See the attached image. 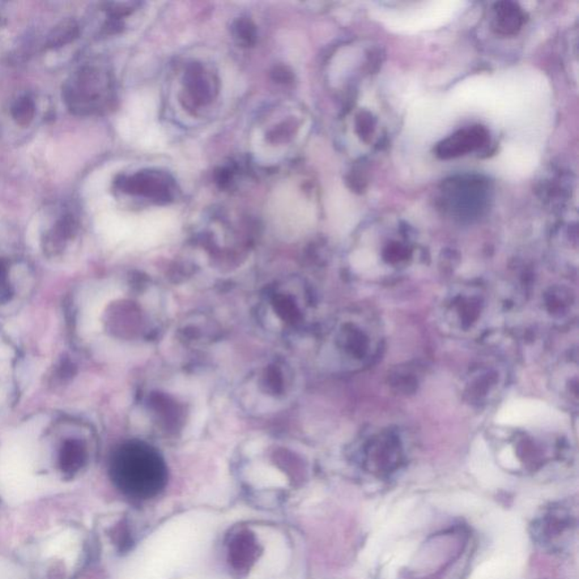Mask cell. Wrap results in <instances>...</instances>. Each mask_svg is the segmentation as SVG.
<instances>
[{
  "label": "cell",
  "instance_id": "obj_12",
  "mask_svg": "<svg viewBox=\"0 0 579 579\" xmlns=\"http://www.w3.org/2000/svg\"><path fill=\"white\" fill-rule=\"evenodd\" d=\"M36 113V105L28 96L21 97L12 108V116L17 123L25 126L31 122Z\"/></svg>",
  "mask_w": 579,
  "mask_h": 579
},
{
  "label": "cell",
  "instance_id": "obj_14",
  "mask_svg": "<svg viewBox=\"0 0 579 579\" xmlns=\"http://www.w3.org/2000/svg\"><path fill=\"white\" fill-rule=\"evenodd\" d=\"M276 80H280V82H285V80H291V72L285 70V68H279V70H276L274 72Z\"/></svg>",
  "mask_w": 579,
  "mask_h": 579
},
{
  "label": "cell",
  "instance_id": "obj_2",
  "mask_svg": "<svg viewBox=\"0 0 579 579\" xmlns=\"http://www.w3.org/2000/svg\"><path fill=\"white\" fill-rule=\"evenodd\" d=\"M112 84L108 72L95 66H84L76 71L63 88V99L76 114L99 112L109 100Z\"/></svg>",
  "mask_w": 579,
  "mask_h": 579
},
{
  "label": "cell",
  "instance_id": "obj_10",
  "mask_svg": "<svg viewBox=\"0 0 579 579\" xmlns=\"http://www.w3.org/2000/svg\"><path fill=\"white\" fill-rule=\"evenodd\" d=\"M521 13L513 4L504 3L497 10V29L506 33L514 32L521 25Z\"/></svg>",
  "mask_w": 579,
  "mask_h": 579
},
{
  "label": "cell",
  "instance_id": "obj_9",
  "mask_svg": "<svg viewBox=\"0 0 579 579\" xmlns=\"http://www.w3.org/2000/svg\"><path fill=\"white\" fill-rule=\"evenodd\" d=\"M80 29L75 21L67 20L58 24L56 28L49 34L48 45L49 48H61V46L70 44L78 38Z\"/></svg>",
  "mask_w": 579,
  "mask_h": 579
},
{
  "label": "cell",
  "instance_id": "obj_3",
  "mask_svg": "<svg viewBox=\"0 0 579 579\" xmlns=\"http://www.w3.org/2000/svg\"><path fill=\"white\" fill-rule=\"evenodd\" d=\"M577 526V516L572 506L560 502L543 510L532 525L535 542L550 550H559L564 541Z\"/></svg>",
  "mask_w": 579,
  "mask_h": 579
},
{
  "label": "cell",
  "instance_id": "obj_11",
  "mask_svg": "<svg viewBox=\"0 0 579 579\" xmlns=\"http://www.w3.org/2000/svg\"><path fill=\"white\" fill-rule=\"evenodd\" d=\"M234 38L240 45L249 46L256 42V28L250 20L239 19L233 24Z\"/></svg>",
  "mask_w": 579,
  "mask_h": 579
},
{
  "label": "cell",
  "instance_id": "obj_6",
  "mask_svg": "<svg viewBox=\"0 0 579 579\" xmlns=\"http://www.w3.org/2000/svg\"><path fill=\"white\" fill-rule=\"evenodd\" d=\"M485 140H487V131L482 127L476 126L474 129L464 130L442 142L438 147V155L444 159L462 155L464 153L479 148Z\"/></svg>",
  "mask_w": 579,
  "mask_h": 579
},
{
  "label": "cell",
  "instance_id": "obj_5",
  "mask_svg": "<svg viewBox=\"0 0 579 579\" xmlns=\"http://www.w3.org/2000/svg\"><path fill=\"white\" fill-rule=\"evenodd\" d=\"M552 410L546 404L535 401H515L499 413V423L514 425L546 423Z\"/></svg>",
  "mask_w": 579,
  "mask_h": 579
},
{
  "label": "cell",
  "instance_id": "obj_1",
  "mask_svg": "<svg viewBox=\"0 0 579 579\" xmlns=\"http://www.w3.org/2000/svg\"><path fill=\"white\" fill-rule=\"evenodd\" d=\"M46 419L37 418L12 432L0 446V496L12 504L28 500L41 489L33 474L37 437Z\"/></svg>",
  "mask_w": 579,
  "mask_h": 579
},
{
  "label": "cell",
  "instance_id": "obj_7",
  "mask_svg": "<svg viewBox=\"0 0 579 579\" xmlns=\"http://www.w3.org/2000/svg\"><path fill=\"white\" fill-rule=\"evenodd\" d=\"M186 85L191 99L197 105H206L213 99V82L207 78L201 65L189 67L186 74Z\"/></svg>",
  "mask_w": 579,
  "mask_h": 579
},
{
  "label": "cell",
  "instance_id": "obj_13",
  "mask_svg": "<svg viewBox=\"0 0 579 579\" xmlns=\"http://www.w3.org/2000/svg\"><path fill=\"white\" fill-rule=\"evenodd\" d=\"M0 579H22L14 566L0 561Z\"/></svg>",
  "mask_w": 579,
  "mask_h": 579
},
{
  "label": "cell",
  "instance_id": "obj_8",
  "mask_svg": "<svg viewBox=\"0 0 579 579\" xmlns=\"http://www.w3.org/2000/svg\"><path fill=\"white\" fill-rule=\"evenodd\" d=\"M78 535L71 531L63 532L49 541L46 552V555L57 556L67 561H72L78 553Z\"/></svg>",
  "mask_w": 579,
  "mask_h": 579
},
{
  "label": "cell",
  "instance_id": "obj_4",
  "mask_svg": "<svg viewBox=\"0 0 579 579\" xmlns=\"http://www.w3.org/2000/svg\"><path fill=\"white\" fill-rule=\"evenodd\" d=\"M117 185L125 193L144 196L156 202H168L173 196L172 182L159 172H139L133 177L122 178Z\"/></svg>",
  "mask_w": 579,
  "mask_h": 579
}]
</instances>
